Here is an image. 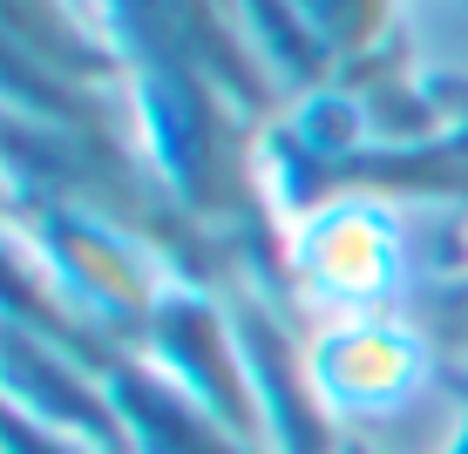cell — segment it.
Instances as JSON below:
<instances>
[{
  "label": "cell",
  "instance_id": "obj_1",
  "mask_svg": "<svg viewBox=\"0 0 468 454\" xmlns=\"http://www.w3.org/2000/svg\"><path fill=\"white\" fill-rule=\"evenodd\" d=\"M305 271H313L319 291H333V299H374V291L394 279V238H387V224L367 217V210H333V217H319L313 238H305Z\"/></svg>",
  "mask_w": 468,
  "mask_h": 454
},
{
  "label": "cell",
  "instance_id": "obj_2",
  "mask_svg": "<svg viewBox=\"0 0 468 454\" xmlns=\"http://www.w3.org/2000/svg\"><path fill=\"white\" fill-rule=\"evenodd\" d=\"M319 380L346 407H387L394 394L414 386V346L387 326H353L319 353Z\"/></svg>",
  "mask_w": 468,
  "mask_h": 454
}]
</instances>
